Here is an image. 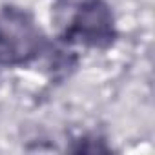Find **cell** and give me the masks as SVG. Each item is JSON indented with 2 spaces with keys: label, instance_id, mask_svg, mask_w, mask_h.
I'll list each match as a JSON object with an SVG mask.
<instances>
[{
  "label": "cell",
  "instance_id": "cell-1",
  "mask_svg": "<svg viewBox=\"0 0 155 155\" xmlns=\"http://www.w3.org/2000/svg\"><path fill=\"white\" fill-rule=\"evenodd\" d=\"M48 51V37L28 11L0 8V68L28 66Z\"/></svg>",
  "mask_w": 155,
  "mask_h": 155
},
{
  "label": "cell",
  "instance_id": "cell-2",
  "mask_svg": "<svg viewBox=\"0 0 155 155\" xmlns=\"http://www.w3.org/2000/svg\"><path fill=\"white\" fill-rule=\"evenodd\" d=\"M62 46L108 49L117 40L115 15L106 0H79L58 37Z\"/></svg>",
  "mask_w": 155,
  "mask_h": 155
},
{
  "label": "cell",
  "instance_id": "cell-3",
  "mask_svg": "<svg viewBox=\"0 0 155 155\" xmlns=\"http://www.w3.org/2000/svg\"><path fill=\"white\" fill-rule=\"evenodd\" d=\"M69 151L75 153H108L111 151V148L106 144L104 139L101 137H91V135H84L73 140V146L68 148Z\"/></svg>",
  "mask_w": 155,
  "mask_h": 155
}]
</instances>
